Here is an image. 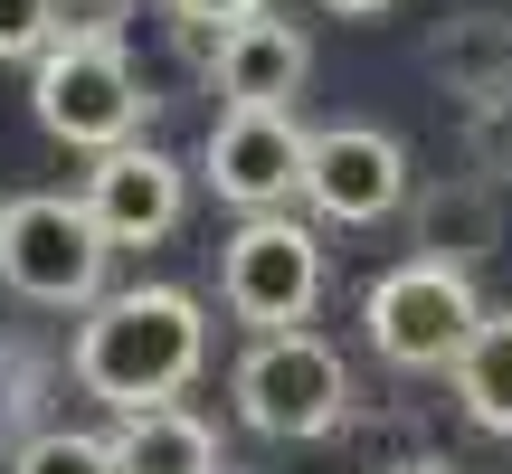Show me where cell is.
<instances>
[{"label": "cell", "instance_id": "6da1fadb", "mask_svg": "<svg viewBox=\"0 0 512 474\" xmlns=\"http://www.w3.org/2000/svg\"><path fill=\"white\" fill-rule=\"evenodd\" d=\"M67 370L86 399H105L114 418L124 408H162L181 399L190 380L209 370V313L200 294L181 285H124L105 304L76 313V342H67Z\"/></svg>", "mask_w": 512, "mask_h": 474}, {"label": "cell", "instance_id": "7a4b0ae2", "mask_svg": "<svg viewBox=\"0 0 512 474\" xmlns=\"http://www.w3.org/2000/svg\"><path fill=\"white\" fill-rule=\"evenodd\" d=\"M228 399L256 437L275 446H313L351 418V361L323 342V332H256L228 370Z\"/></svg>", "mask_w": 512, "mask_h": 474}, {"label": "cell", "instance_id": "3957f363", "mask_svg": "<svg viewBox=\"0 0 512 474\" xmlns=\"http://www.w3.org/2000/svg\"><path fill=\"white\" fill-rule=\"evenodd\" d=\"M29 114L48 143L67 152H114V143H143V76H133L124 38H57L48 57L29 67Z\"/></svg>", "mask_w": 512, "mask_h": 474}, {"label": "cell", "instance_id": "277c9868", "mask_svg": "<svg viewBox=\"0 0 512 474\" xmlns=\"http://www.w3.org/2000/svg\"><path fill=\"white\" fill-rule=\"evenodd\" d=\"M105 228H95L86 200L67 190H29V200H0V285L19 304H57V313H86L105 304Z\"/></svg>", "mask_w": 512, "mask_h": 474}, {"label": "cell", "instance_id": "5b68a950", "mask_svg": "<svg viewBox=\"0 0 512 474\" xmlns=\"http://www.w3.org/2000/svg\"><path fill=\"white\" fill-rule=\"evenodd\" d=\"M361 332L389 370H456L465 342L484 332V294L465 266H437V256H408L380 285L361 294Z\"/></svg>", "mask_w": 512, "mask_h": 474}, {"label": "cell", "instance_id": "8992f818", "mask_svg": "<svg viewBox=\"0 0 512 474\" xmlns=\"http://www.w3.org/2000/svg\"><path fill=\"white\" fill-rule=\"evenodd\" d=\"M219 304L247 332H304L313 304H323V237L294 219V209L238 219L228 247H219Z\"/></svg>", "mask_w": 512, "mask_h": 474}, {"label": "cell", "instance_id": "52a82bcc", "mask_svg": "<svg viewBox=\"0 0 512 474\" xmlns=\"http://www.w3.org/2000/svg\"><path fill=\"white\" fill-rule=\"evenodd\" d=\"M304 162H313V133L275 105H228L200 143V181L219 190L238 219H266V209L304 200Z\"/></svg>", "mask_w": 512, "mask_h": 474}, {"label": "cell", "instance_id": "ba28073f", "mask_svg": "<svg viewBox=\"0 0 512 474\" xmlns=\"http://www.w3.org/2000/svg\"><path fill=\"white\" fill-rule=\"evenodd\" d=\"M304 200L323 209L332 228L399 219V209L418 200L399 133H380V124H323V133H313V162H304Z\"/></svg>", "mask_w": 512, "mask_h": 474}, {"label": "cell", "instance_id": "9c48e42d", "mask_svg": "<svg viewBox=\"0 0 512 474\" xmlns=\"http://www.w3.org/2000/svg\"><path fill=\"white\" fill-rule=\"evenodd\" d=\"M76 200L95 209L105 247H162V237L190 219V171L171 162L162 143H114V152H95Z\"/></svg>", "mask_w": 512, "mask_h": 474}, {"label": "cell", "instance_id": "30bf717a", "mask_svg": "<svg viewBox=\"0 0 512 474\" xmlns=\"http://www.w3.org/2000/svg\"><path fill=\"white\" fill-rule=\"evenodd\" d=\"M304 76H313V48H304V29L294 19H238V29L219 38V67H209V86L228 95V105H275V114H294V95H304Z\"/></svg>", "mask_w": 512, "mask_h": 474}, {"label": "cell", "instance_id": "8fae6325", "mask_svg": "<svg viewBox=\"0 0 512 474\" xmlns=\"http://www.w3.org/2000/svg\"><path fill=\"white\" fill-rule=\"evenodd\" d=\"M114 465L124 474H219V437H209V418H190L181 399L124 408V418H114Z\"/></svg>", "mask_w": 512, "mask_h": 474}, {"label": "cell", "instance_id": "7c38bea8", "mask_svg": "<svg viewBox=\"0 0 512 474\" xmlns=\"http://www.w3.org/2000/svg\"><path fill=\"white\" fill-rule=\"evenodd\" d=\"M408 209H418V256H437V266H484V256L503 247L494 181H446V190H427V200H408Z\"/></svg>", "mask_w": 512, "mask_h": 474}, {"label": "cell", "instance_id": "4fadbf2b", "mask_svg": "<svg viewBox=\"0 0 512 474\" xmlns=\"http://www.w3.org/2000/svg\"><path fill=\"white\" fill-rule=\"evenodd\" d=\"M437 67H446V86L465 95V105H484V95H512V29L494 10H465V19H446V38H437Z\"/></svg>", "mask_w": 512, "mask_h": 474}, {"label": "cell", "instance_id": "5bb4252c", "mask_svg": "<svg viewBox=\"0 0 512 474\" xmlns=\"http://www.w3.org/2000/svg\"><path fill=\"white\" fill-rule=\"evenodd\" d=\"M465 399V418L484 427V437H512V313H484V332L465 342V361L446 370Z\"/></svg>", "mask_w": 512, "mask_h": 474}, {"label": "cell", "instance_id": "9a60e30c", "mask_svg": "<svg viewBox=\"0 0 512 474\" xmlns=\"http://www.w3.org/2000/svg\"><path fill=\"white\" fill-rule=\"evenodd\" d=\"M10 474H124L114 465V437H86V427H38L10 456Z\"/></svg>", "mask_w": 512, "mask_h": 474}, {"label": "cell", "instance_id": "2e32d148", "mask_svg": "<svg viewBox=\"0 0 512 474\" xmlns=\"http://www.w3.org/2000/svg\"><path fill=\"white\" fill-rule=\"evenodd\" d=\"M57 38H67L57 0H0V67H38Z\"/></svg>", "mask_w": 512, "mask_h": 474}, {"label": "cell", "instance_id": "e0dca14e", "mask_svg": "<svg viewBox=\"0 0 512 474\" xmlns=\"http://www.w3.org/2000/svg\"><path fill=\"white\" fill-rule=\"evenodd\" d=\"M465 152H475L484 181H503V171H512V95H484V105L465 114Z\"/></svg>", "mask_w": 512, "mask_h": 474}, {"label": "cell", "instance_id": "ac0fdd59", "mask_svg": "<svg viewBox=\"0 0 512 474\" xmlns=\"http://www.w3.org/2000/svg\"><path fill=\"white\" fill-rule=\"evenodd\" d=\"M171 19H200V29H238V19H256L266 0H162Z\"/></svg>", "mask_w": 512, "mask_h": 474}, {"label": "cell", "instance_id": "d6986e66", "mask_svg": "<svg viewBox=\"0 0 512 474\" xmlns=\"http://www.w3.org/2000/svg\"><path fill=\"white\" fill-rule=\"evenodd\" d=\"M389 474H465V465H456V456H399Z\"/></svg>", "mask_w": 512, "mask_h": 474}, {"label": "cell", "instance_id": "ffe728a7", "mask_svg": "<svg viewBox=\"0 0 512 474\" xmlns=\"http://www.w3.org/2000/svg\"><path fill=\"white\" fill-rule=\"evenodd\" d=\"M323 10H342V19H380L389 0H323Z\"/></svg>", "mask_w": 512, "mask_h": 474}]
</instances>
